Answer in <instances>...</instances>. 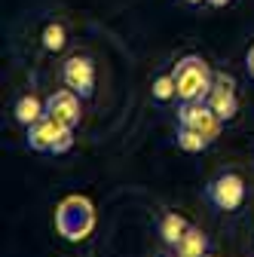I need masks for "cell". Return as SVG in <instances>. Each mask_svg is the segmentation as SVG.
<instances>
[{"label":"cell","mask_w":254,"mask_h":257,"mask_svg":"<svg viewBox=\"0 0 254 257\" xmlns=\"http://www.w3.org/2000/svg\"><path fill=\"white\" fill-rule=\"evenodd\" d=\"M187 4H202V0H187Z\"/></svg>","instance_id":"17"},{"label":"cell","mask_w":254,"mask_h":257,"mask_svg":"<svg viewBox=\"0 0 254 257\" xmlns=\"http://www.w3.org/2000/svg\"><path fill=\"white\" fill-rule=\"evenodd\" d=\"M205 101L211 104V110L220 119H233L239 110V98H236V83L230 74H214V83L205 95Z\"/></svg>","instance_id":"6"},{"label":"cell","mask_w":254,"mask_h":257,"mask_svg":"<svg viewBox=\"0 0 254 257\" xmlns=\"http://www.w3.org/2000/svg\"><path fill=\"white\" fill-rule=\"evenodd\" d=\"M175 251H178V257H202V254H208V236L199 227H187V233L178 239Z\"/></svg>","instance_id":"9"},{"label":"cell","mask_w":254,"mask_h":257,"mask_svg":"<svg viewBox=\"0 0 254 257\" xmlns=\"http://www.w3.org/2000/svg\"><path fill=\"white\" fill-rule=\"evenodd\" d=\"M187 227H190V223H187V217L184 214H178V211H166L163 217H160V236H163V242L166 245H178V239L187 233Z\"/></svg>","instance_id":"11"},{"label":"cell","mask_w":254,"mask_h":257,"mask_svg":"<svg viewBox=\"0 0 254 257\" xmlns=\"http://www.w3.org/2000/svg\"><path fill=\"white\" fill-rule=\"evenodd\" d=\"M61 80L68 89H74L80 98H89L95 92V61L89 55H71L61 64Z\"/></svg>","instance_id":"5"},{"label":"cell","mask_w":254,"mask_h":257,"mask_svg":"<svg viewBox=\"0 0 254 257\" xmlns=\"http://www.w3.org/2000/svg\"><path fill=\"white\" fill-rule=\"evenodd\" d=\"M208 4H211V7H227L230 0H208Z\"/></svg>","instance_id":"16"},{"label":"cell","mask_w":254,"mask_h":257,"mask_svg":"<svg viewBox=\"0 0 254 257\" xmlns=\"http://www.w3.org/2000/svg\"><path fill=\"white\" fill-rule=\"evenodd\" d=\"M175 141H178V147L187 150V153H199V150L208 147V141H205L199 132H193V128H187V125L178 128V138H175Z\"/></svg>","instance_id":"13"},{"label":"cell","mask_w":254,"mask_h":257,"mask_svg":"<svg viewBox=\"0 0 254 257\" xmlns=\"http://www.w3.org/2000/svg\"><path fill=\"white\" fill-rule=\"evenodd\" d=\"M205 199L220 208V211H236L245 199V181L242 175L236 172H224V175H217L208 187H205Z\"/></svg>","instance_id":"4"},{"label":"cell","mask_w":254,"mask_h":257,"mask_svg":"<svg viewBox=\"0 0 254 257\" xmlns=\"http://www.w3.org/2000/svg\"><path fill=\"white\" fill-rule=\"evenodd\" d=\"M65 43H68L65 25H61V22H49V25L43 28V46H46L49 52H58V49H65Z\"/></svg>","instance_id":"12"},{"label":"cell","mask_w":254,"mask_h":257,"mask_svg":"<svg viewBox=\"0 0 254 257\" xmlns=\"http://www.w3.org/2000/svg\"><path fill=\"white\" fill-rule=\"evenodd\" d=\"M178 122L181 125H187V128H193V132H199L208 144L220 135V119L214 110H211V104L208 101H181V107H178Z\"/></svg>","instance_id":"3"},{"label":"cell","mask_w":254,"mask_h":257,"mask_svg":"<svg viewBox=\"0 0 254 257\" xmlns=\"http://www.w3.org/2000/svg\"><path fill=\"white\" fill-rule=\"evenodd\" d=\"M245 71H248V77L254 80V43H251V49L245 52Z\"/></svg>","instance_id":"15"},{"label":"cell","mask_w":254,"mask_h":257,"mask_svg":"<svg viewBox=\"0 0 254 257\" xmlns=\"http://www.w3.org/2000/svg\"><path fill=\"white\" fill-rule=\"evenodd\" d=\"M178 95V86H175V74H163L153 80V98L156 101H169Z\"/></svg>","instance_id":"14"},{"label":"cell","mask_w":254,"mask_h":257,"mask_svg":"<svg viewBox=\"0 0 254 257\" xmlns=\"http://www.w3.org/2000/svg\"><path fill=\"white\" fill-rule=\"evenodd\" d=\"M13 113H16V122H22V125H34L37 119L46 116V104L37 98V95H22V98L16 101V107H13Z\"/></svg>","instance_id":"10"},{"label":"cell","mask_w":254,"mask_h":257,"mask_svg":"<svg viewBox=\"0 0 254 257\" xmlns=\"http://www.w3.org/2000/svg\"><path fill=\"white\" fill-rule=\"evenodd\" d=\"M175 86H178V98L181 101H205V95L214 83V74L199 55H184L175 64Z\"/></svg>","instance_id":"2"},{"label":"cell","mask_w":254,"mask_h":257,"mask_svg":"<svg viewBox=\"0 0 254 257\" xmlns=\"http://www.w3.org/2000/svg\"><path fill=\"white\" fill-rule=\"evenodd\" d=\"M202 257H214V254H202Z\"/></svg>","instance_id":"18"},{"label":"cell","mask_w":254,"mask_h":257,"mask_svg":"<svg viewBox=\"0 0 254 257\" xmlns=\"http://www.w3.org/2000/svg\"><path fill=\"white\" fill-rule=\"evenodd\" d=\"M46 116H52L55 122L74 128L80 122V116H83V110H80V95L74 89H58V92H52L49 98H46Z\"/></svg>","instance_id":"7"},{"label":"cell","mask_w":254,"mask_h":257,"mask_svg":"<svg viewBox=\"0 0 254 257\" xmlns=\"http://www.w3.org/2000/svg\"><path fill=\"white\" fill-rule=\"evenodd\" d=\"M55 230L61 239L68 242H83L89 239V233L95 230V205L80 196V193H71L55 205Z\"/></svg>","instance_id":"1"},{"label":"cell","mask_w":254,"mask_h":257,"mask_svg":"<svg viewBox=\"0 0 254 257\" xmlns=\"http://www.w3.org/2000/svg\"><path fill=\"white\" fill-rule=\"evenodd\" d=\"M65 128H68V125L55 122L52 116H43V119H37L34 125H28V147L37 150V153H52L58 135L65 132Z\"/></svg>","instance_id":"8"}]
</instances>
